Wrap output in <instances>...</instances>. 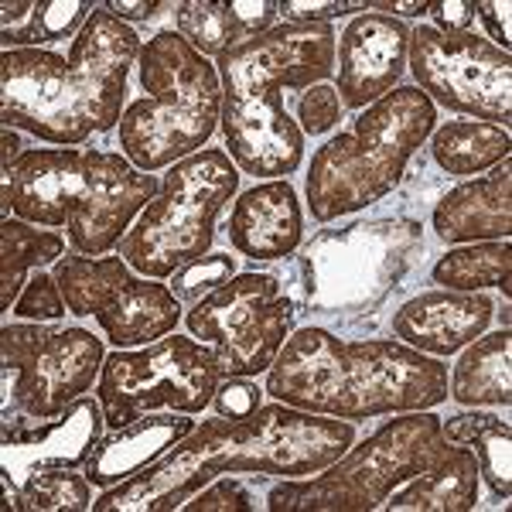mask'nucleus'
Masks as SVG:
<instances>
[{"label":"nucleus","mask_w":512,"mask_h":512,"mask_svg":"<svg viewBox=\"0 0 512 512\" xmlns=\"http://www.w3.org/2000/svg\"><path fill=\"white\" fill-rule=\"evenodd\" d=\"M355 444V424L267 403L243 420L195 424L164 458L127 482L103 489L93 512H171L222 475L304 478L328 468Z\"/></svg>","instance_id":"1"},{"label":"nucleus","mask_w":512,"mask_h":512,"mask_svg":"<svg viewBox=\"0 0 512 512\" xmlns=\"http://www.w3.org/2000/svg\"><path fill=\"white\" fill-rule=\"evenodd\" d=\"M144 41L110 11H93L72 38L69 55L52 48H11L0 55V117L4 127L59 147L86 144L120 127L130 72Z\"/></svg>","instance_id":"2"},{"label":"nucleus","mask_w":512,"mask_h":512,"mask_svg":"<svg viewBox=\"0 0 512 512\" xmlns=\"http://www.w3.org/2000/svg\"><path fill=\"white\" fill-rule=\"evenodd\" d=\"M263 393L335 420H373L434 410L448 400V366L396 338L349 342L308 325L287 338Z\"/></svg>","instance_id":"3"},{"label":"nucleus","mask_w":512,"mask_h":512,"mask_svg":"<svg viewBox=\"0 0 512 512\" xmlns=\"http://www.w3.org/2000/svg\"><path fill=\"white\" fill-rule=\"evenodd\" d=\"M332 24H277L267 35L226 48L216 59L222 82V140L243 175L287 178L304 161V134L284 106V89H311L335 76Z\"/></svg>","instance_id":"4"},{"label":"nucleus","mask_w":512,"mask_h":512,"mask_svg":"<svg viewBox=\"0 0 512 512\" xmlns=\"http://www.w3.org/2000/svg\"><path fill=\"white\" fill-rule=\"evenodd\" d=\"M161 181L134 168L120 151L31 147L4 175V219L65 229L72 250L103 256L134 226Z\"/></svg>","instance_id":"5"},{"label":"nucleus","mask_w":512,"mask_h":512,"mask_svg":"<svg viewBox=\"0 0 512 512\" xmlns=\"http://www.w3.org/2000/svg\"><path fill=\"white\" fill-rule=\"evenodd\" d=\"M437 127V106L417 86L393 93L359 110L345 134L311 154L304 178L308 209L318 222H335L376 205L407 175L410 158Z\"/></svg>","instance_id":"6"},{"label":"nucleus","mask_w":512,"mask_h":512,"mask_svg":"<svg viewBox=\"0 0 512 512\" xmlns=\"http://www.w3.org/2000/svg\"><path fill=\"white\" fill-rule=\"evenodd\" d=\"M137 82L144 96L123 110L117 127L134 168L154 175L209 144L222 120L219 69L178 31L147 38L137 59Z\"/></svg>","instance_id":"7"},{"label":"nucleus","mask_w":512,"mask_h":512,"mask_svg":"<svg viewBox=\"0 0 512 512\" xmlns=\"http://www.w3.org/2000/svg\"><path fill=\"white\" fill-rule=\"evenodd\" d=\"M448 448L441 417L431 410H410L383 420L366 441L328 468L304 478H280L267 495L270 512H373L393 489L431 468Z\"/></svg>","instance_id":"8"},{"label":"nucleus","mask_w":512,"mask_h":512,"mask_svg":"<svg viewBox=\"0 0 512 512\" xmlns=\"http://www.w3.org/2000/svg\"><path fill=\"white\" fill-rule=\"evenodd\" d=\"M420 246L424 229L407 216L321 229L301 253L304 308L325 318L373 315L407 277Z\"/></svg>","instance_id":"9"},{"label":"nucleus","mask_w":512,"mask_h":512,"mask_svg":"<svg viewBox=\"0 0 512 512\" xmlns=\"http://www.w3.org/2000/svg\"><path fill=\"white\" fill-rule=\"evenodd\" d=\"M236 192L239 168L222 147H202L171 164L158 195L120 239V256L140 277L168 280L185 263L212 253L216 222Z\"/></svg>","instance_id":"10"},{"label":"nucleus","mask_w":512,"mask_h":512,"mask_svg":"<svg viewBox=\"0 0 512 512\" xmlns=\"http://www.w3.org/2000/svg\"><path fill=\"white\" fill-rule=\"evenodd\" d=\"M106 345L82 325L7 321L0 328L4 420H52L65 414L103 373Z\"/></svg>","instance_id":"11"},{"label":"nucleus","mask_w":512,"mask_h":512,"mask_svg":"<svg viewBox=\"0 0 512 512\" xmlns=\"http://www.w3.org/2000/svg\"><path fill=\"white\" fill-rule=\"evenodd\" d=\"M222 369L209 345L192 335H164L140 349H117L106 355L96 379V400L106 414V427L134 424V420L171 410V414H202L212 407L222 383Z\"/></svg>","instance_id":"12"},{"label":"nucleus","mask_w":512,"mask_h":512,"mask_svg":"<svg viewBox=\"0 0 512 512\" xmlns=\"http://www.w3.org/2000/svg\"><path fill=\"white\" fill-rule=\"evenodd\" d=\"M188 335L209 345L222 376H260L274 366L294 328V297L277 274H236L188 304Z\"/></svg>","instance_id":"13"},{"label":"nucleus","mask_w":512,"mask_h":512,"mask_svg":"<svg viewBox=\"0 0 512 512\" xmlns=\"http://www.w3.org/2000/svg\"><path fill=\"white\" fill-rule=\"evenodd\" d=\"M55 280L72 318H93L106 342L140 349L171 335L181 321V301L168 284L140 277L123 256H62Z\"/></svg>","instance_id":"14"},{"label":"nucleus","mask_w":512,"mask_h":512,"mask_svg":"<svg viewBox=\"0 0 512 512\" xmlns=\"http://www.w3.org/2000/svg\"><path fill=\"white\" fill-rule=\"evenodd\" d=\"M407 69L414 86L431 103L468 120L512 123V59L492 41L468 35H441L431 24L410 28Z\"/></svg>","instance_id":"15"},{"label":"nucleus","mask_w":512,"mask_h":512,"mask_svg":"<svg viewBox=\"0 0 512 512\" xmlns=\"http://www.w3.org/2000/svg\"><path fill=\"white\" fill-rule=\"evenodd\" d=\"M103 427L106 414L93 396H79L65 414L52 420H4V441H0L4 478H11L21 489L31 475L48 468L86 465L103 437Z\"/></svg>","instance_id":"16"},{"label":"nucleus","mask_w":512,"mask_h":512,"mask_svg":"<svg viewBox=\"0 0 512 512\" xmlns=\"http://www.w3.org/2000/svg\"><path fill=\"white\" fill-rule=\"evenodd\" d=\"M410 28L386 14H355L335 41V89L345 110H366L407 72Z\"/></svg>","instance_id":"17"},{"label":"nucleus","mask_w":512,"mask_h":512,"mask_svg":"<svg viewBox=\"0 0 512 512\" xmlns=\"http://www.w3.org/2000/svg\"><path fill=\"white\" fill-rule=\"evenodd\" d=\"M495 318V304L482 291H448V287H431L420 291L417 297L403 301L393 311V338L410 349L434 355V359H448L472 345L478 335Z\"/></svg>","instance_id":"18"},{"label":"nucleus","mask_w":512,"mask_h":512,"mask_svg":"<svg viewBox=\"0 0 512 512\" xmlns=\"http://www.w3.org/2000/svg\"><path fill=\"white\" fill-rule=\"evenodd\" d=\"M229 246L246 260H284L304 239V209L287 178H270L236 195Z\"/></svg>","instance_id":"19"},{"label":"nucleus","mask_w":512,"mask_h":512,"mask_svg":"<svg viewBox=\"0 0 512 512\" xmlns=\"http://www.w3.org/2000/svg\"><path fill=\"white\" fill-rule=\"evenodd\" d=\"M434 233L444 243H489L512 233V164L509 158L489 175L468 178L434 205Z\"/></svg>","instance_id":"20"},{"label":"nucleus","mask_w":512,"mask_h":512,"mask_svg":"<svg viewBox=\"0 0 512 512\" xmlns=\"http://www.w3.org/2000/svg\"><path fill=\"white\" fill-rule=\"evenodd\" d=\"M195 431V420L188 414H147L134 424L110 431L99 437L96 451L89 454L86 478L96 489H113V485L127 482L147 465L164 458L185 434Z\"/></svg>","instance_id":"21"},{"label":"nucleus","mask_w":512,"mask_h":512,"mask_svg":"<svg viewBox=\"0 0 512 512\" xmlns=\"http://www.w3.org/2000/svg\"><path fill=\"white\" fill-rule=\"evenodd\" d=\"M478 502V461L472 448L451 444L431 468L390 492V512H468Z\"/></svg>","instance_id":"22"},{"label":"nucleus","mask_w":512,"mask_h":512,"mask_svg":"<svg viewBox=\"0 0 512 512\" xmlns=\"http://www.w3.org/2000/svg\"><path fill=\"white\" fill-rule=\"evenodd\" d=\"M448 396L458 407H509L512 403V332L478 335L458 352L448 373Z\"/></svg>","instance_id":"23"},{"label":"nucleus","mask_w":512,"mask_h":512,"mask_svg":"<svg viewBox=\"0 0 512 512\" xmlns=\"http://www.w3.org/2000/svg\"><path fill=\"white\" fill-rule=\"evenodd\" d=\"M96 7L89 0H28V4H0V41L11 48H45L52 41L76 38Z\"/></svg>","instance_id":"24"},{"label":"nucleus","mask_w":512,"mask_h":512,"mask_svg":"<svg viewBox=\"0 0 512 512\" xmlns=\"http://www.w3.org/2000/svg\"><path fill=\"white\" fill-rule=\"evenodd\" d=\"M512 154V137L506 127L482 120H448L434 127L431 158L444 175L475 178L495 168Z\"/></svg>","instance_id":"25"},{"label":"nucleus","mask_w":512,"mask_h":512,"mask_svg":"<svg viewBox=\"0 0 512 512\" xmlns=\"http://www.w3.org/2000/svg\"><path fill=\"white\" fill-rule=\"evenodd\" d=\"M65 256V239L52 229H35V222L4 219L0 222V311L11 315L31 270L59 263Z\"/></svg>","instance_id":"26"},{"label":"nucleus","mask_w":512,"mask_h":512,"mask_svg":"<svg viewBox=\"0 0 512 512\" xmlns=\"http://www.w3.org/2000/svg\"><path fill=\"white\" fill-rule=\"evenodd\" d=\"M441 431L451 444L472 448L478 461V478L489 482L495 499L506 502L512 495V427L495 414H454L441 420Z\"/></svg>","instance_id":"27"},{"label":"nucleus","mask_w":512,"mask_h":512,"mask_svg":"<svg viewBox=\"0 0 512 512\" xmlns=\"http://www.w3.org/2000/svg\"><path fill=\"white\" fill-rule=\"evenodd\" d=\"M512 277V246L509 239H489V243H468L458 250H448L431 267V280L448 291H485L499 287L502 297H509Z\"/></svg>","instance_id":"28"},{"label":"nucleus","mask_w":512,"mask_h":512,"mask_svg":"<svg viewBox=\"0 0 512 512\" xmlns=\"http://www.w3.org/2000/svg\"><path fill=\"white\" fill-rule=\"evenodd\" d=\"M175 31L198 55H219L226 48L239 45L236 21L229 14V4H205V0H181L175 4Z\"/></svg>","instance_id":"29"},{"label":"nucleus","mask_w":512,"mask_h":512,"mask_svg":"<svg viewBox=\"0 0 512 512\" xmlns=\"http://www.w3.org/2000/svg\"><path fill=\"white\" fill-rule=\"evenodd\" d=\"M93 489L86 472L76 475V468H48L31 475L21 485V509L28 512H82L93 509Z\"/></svg>","instance_id":"30"},{"label":"nucleus","mask_w":512,"mask_h":512,"mask_svg":"<svg viewBox=\"0 0 512 512\" xmlns=\"http://www.w3.org/2000/svg\"><path fill=\"white\" fill-rule=\"evenodd\" d=\"M236 277V256L229 253H205L198 260L185 263L181 270H175L168 280H171V294L178 297L181 304H195L202 301L205 294L219 291L222 284Z\"/></svg>","instance_id":"31"},{"label":"nucleus","mask_w":512,"mask_h":512,"mask_svg":"<svg viewBox=\"0 0 512 512\" xmlns=\"http://www.w3.org/2000/svg\"><path fill=\"white\" fill-rule=\"evenodd\" d=\"M11 315L18 321H41V325H55V321H62L69 315V304H65L55 274H41L38 270V274L24 284L21 297L11 308Z\"/></svg>","instance_id":"32"},{"label":"nucleus","mask_w":512,"mask_h":512,"mask_svg":"<svg viewBox=\"0 0 512 512\" xmlns=\"http://www.w3.org/2000/svg\"><path fill=\"white\" fill-rule=\"evenodd\" d=\"M345 106L338 99V89L332 82H318V86L304 89L301 99H297V127L301 134H311V137H321V134H332L342 120Z\"/></svg>","instance_id":"33"},{"label":"nucleus","mask_w":512,"mask_h":512,"mask_svg":"<svg viewBox=\"0 0 512 512\" xmlns=\"http://www.w3.org/2000/svg\"><path fill=\"white\" fill-rule=\"evenodd\" d=\"M181 509L185 512H216V509H222V512L246 509L250 512V509H256V502H253V495L243 482H236L233 475H222V478H212L205 489H198Z\"/></svg>","instance_id":"34"},{"label":"nucleus","mask_w":512,"mask_h":512,"mask_svg":"<svg viewBox=\"0 0 512 512\" xmlns=\"http://www.w3.org/2000/svg\"><path fill=\"white\" fill-rule=\"evenodd\" d=\"M277 7L284 24H332L355 11H369L366 0H277Z\"/></svg>","instance_id":"35"},{"label":"nucleus","mask_w":512,"mask_h":512,"mask_svg":"<svg viewBox=\"0 0 512 512\" xmlns=\"http://www.w3.org/2000/svg\"><path fill=\"white\" fill-rule=\"evenodd\" d=\"M260 400H263V390L256 383H250L246 376H226L219 383L216 396H212V407H216V417L243 420L263 407Z\"/></svg>","instance_id":"36"},{"label":"nucleus","mask_w":512,"mask_h":512,"mask_svg":"<svg viewBox=\"0 0 512 512\" xmlns=\"http://www.w3.org/2000/svg\"><path fill=\"white\" fill-rule=\"evenodd\" d=\"M229 14L236 21V35L239 41H250L256 35H267L274 28V21L280 18L277 0H233Z\"/></svg>","instance_id":"37"},{"label":"nucleus","mask_w":512,"mask_h":512,"mask_svg":"<svg viewBox=\"0 0 512 512\" xmlns=\"http://www.w3.org/2000/svg\"><path fill=\"white\" fill-rule=\"evenodd\" d=\"M427 14L434 18L431 28L441 35H468L475 24V0H431Z\"/></svg>","instance_id":"38"},{"label":"nucleus","mask_w":512,"mask_h":512,"mask_svg":"<svg viewBox=\"0 0 512 512\" xmlns=\"http://www.w3.org/2000/svg\"><path fill=\"white\" fill-rule=\"evenodd\" d=\"M475 18L485 24V41H492L495 48L509 52L512 45V4L509 0H482L475 4Z\"/></svg>","instance_id":"39"},{"label":"nucleus","mask_w":512,"mask_h":512,"mask_svg":"<svg viewBox=\"0 0 512 512\" xmlns=\"http://www.w3.org/2000/svg\"><path fill=\"white\" fill-rule=\"evenodd\" d=\"M168 4H144V0H137V4H130V0H103V11H110L117 21H151V18H158V14L164 11Z\"/></svg>","instance_id":"40"},{"label":"nucleus","mask_w":512,"mask_h":512,"mask_svg":"<svg viewBox=\"0 0 512 512\" xmlns=\"http://www.w3.org/2000/svg\"><path fill=\"white\" fill-rule=\"evenodd\" d=\"M427 7H431V0H379V4H369V11L376 14H386V18H424Z\"/></svg>","instance_id":"41"},{"label":"nucleus","mask_w":512,"mask_h":512,"mask_svg":"<svg viewBox=\"0 0 512 512\" xmlns=\"http://www.w3.org/2000/svg\"><path fill=\"white\" fill-rule=\"evenodd\" d=\"M21 154H24V137H21V130L4 127V130H0V168H4V175H11V168L18 164Z\"/></svg>","instance_id":"42"}]
</instances>
